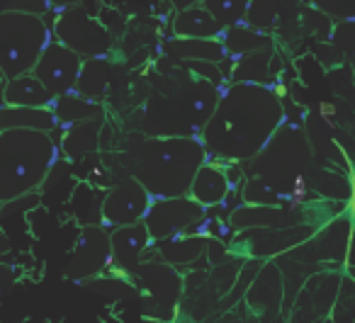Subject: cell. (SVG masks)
<instances>
[{"label":"cell","mask_w":355,"mask_h":323,"mask_svg":"<svg viewBox=\"0 0 355 323\" xmlns=\"http://www.w3.org/2000/svg\"><path fill=\"white\" fill-rule=\"evenodd\" d=\"M285 119V105L272 85L229 83L200 139L217 161L246 163L263 151Z\"/></svg>","instance_id":"obj_1"},{"label":"cell","mask_w":355,"mask_h":323,"mask_svg":"<svg viewBox=\"0 0 355 323\" xmlns=\"http://www.w3.org/2000/svg\"><path fill=\"white\" fill-rule=\"evenodd\" d=\"M222 90V85L193 73L183 61L163 56L148 80L139 129L146 137H200Z\"/></svg>","instance_id":"obj_2"},{"label":"cell","mask_w":355,"mask_h":323,"mask_svg":"<svg viewBox=\"0 0 355 323\" xmlns=\"http://www.w3.org/2000/svg\"><path fill=\"white\" fill-rule=\"evenodd\" d=\"M119 161L127 168V175L137 177L156 200L188 195L195 173L209 161V153L200 137L134 134Z\"/></svg>","instance_id":"obj_3"},{"label":"cell","mask_w":355,"mask_h":323,"mask_svg":"<svg viewBox=\"0 0 355 323\" xmlns=\"http://www.w3.org/2000/svg\"><path fill=\"white\" fill-rule=\"evenodd\" d=\"M314 166V148L306 129L285 119L263 151L246 161V177L272 187L285 207H306L319 200L309 182Z\"/></svg>","instance_id":"obj_4"},{"label":"cell","mask_w":355,"mask_h":323,"mask_svg":"<svg viewBox=\"0 0 355 323\" xmlns=\"http://www.w3.org/2000/svg\"><path fill=\"white\" fill-rule=\"evenodd\" d=\"M56 158H59V143L51 132H37V129L0 132V204L40 190Z\"/></svg>","instance_id":"obj_5"},{"label":"cell","mask_w":355,"mask_h":323,"mask_svg":"<svg viewBox=\"0 0 355 323\" xmlns=\"http://www.w3.org/2000/svg\"><path fill=\"white\" fill-rule=\"evenodd\" d=\"M49 42L51 30L42 15L0 10V71L6 78L32 73Z\"/></svg>","instance_id":"obj_6"},{"label":"cell","mask_w":355,"mask_h":323,"mask_svg":"<svg viewBox=\"0 0 355 323\" xmlns=\"http://www.w3.org/2000/svg\"><path fill=\"white\" fill-rule=\"evenodd\" d=\"M129 279L139 289V299L144 302V316L156 321H173L178 313V302L183 294V274L173 265L158 258L141 260Z\"/></svg>","instance_id":"obj_7"},{"label":"cell","mask_w":355,"mask_h":323,"mask_svg":"<svg viewBox=\"0 0 355 323\" xmlns=\"http://www.w3.org/2000/svg\"><path fill=\"white\" fill-rule=\"evenodd\" d=\"M54 40L73 49L83 59L112 54L114 40L100 20L83 10L80 6H71L59 12L54 20Z\"/></svg>","instance_id":"obj_8"},{"label":"cell","mask_w":355,"mask_h":323,"mask_svg":"<svg viewBox=\"0 0 355 323\" xmlns=\"http://www.w3.org/2000/svg\"><path fill=\"white\" fill-rule=\"evenodd\" d=\"M112 263V243H110V229L100 224H85L78 234L71 260L66 265V279L71 282H88L105 274Z\"/></svg>","instance_id":"obj_9"},{"label":"cell","mask_w":355,"mask_h":323,"mask_svg":"<svg viewBox=\"0 0 355 323\" xmlns=\"http://www.w3.org/2000/svg\"><path fill=\"white\" fill-rule=\"evenodd\" d=\"M205 214H207V209L202 204H198L190 195L156 197L151 202V207H148L146 216H144V224H146L148 234H151L153 243H156V241L190 231Z\"/></svg>","instance_id":"obj_10"},{"label":"cell","mask_w":355,"mask_h":323,"mask_svg":"<svg viewBox=\"0 0 355 323\" xmlns=\"http://www.w3.org/2000/svg\"><path fill=\"white\" fill-rule=\"evenodd\" d=\"M151 202L153 197L148 195V190L137 177L124 175L122 180H117L105 192L103 207H100V221L107 229L137 224V221H144Z\"/></svg>","instance_id":"obj_11"},{"label":"cell","mask_w":355,"mask_h":323,"mask_svg":"<svg viewBox=\"0 0 355 323\" xmlns=\"http://www.w3.org/2000/svg\"><path fill=\"white\" fill-rule=\"evenodd\" d=\"M80 66H83V56L76 54L73 49H69L61 42L51 40L44 46L42 56L37 59L32 73L42 80L46 90H49L54 98H61L66 93H73L76 83H78Z\"/></svg>","instance_id":"obj_12"},{"label":"cell","mask_w":355,"mask_h":323,"mask_svg":"<svg viewBox=\"0 0 355 323\" xmlns=\"http://www.w3.org/2000/svg\"><path fill=\"white\" fill-rule=\"evenodd\" d=\"M110 243H112L110 270H112V274H119V277H129L141 260H148L156 253L153 250V238L144 221L110 229Z\"/></svg>","instance_id":"obj_13"},{"label":"cell","mask_w":355,"mask_h":323,"mask_svg":"<svg viewBox=\"0 0 355 323\" xmlns=\"http://www.w3.org/2000/svg\"><path fill=\"white\" fill-rule=\"evenodd\" d=\"M311 209V204L306 207H258V204H243L239 209H234L229 214V224L236 231H248V229H290V226H302V224H314L306 211Z\"/></svg>","instance_id":"obj_14"},{"label":"cell","mask_w":355,"mask_h":323,"mask_svg":"<svg viewBox=\"0 0 355 323\" xmlns=\"http://www.w3.org/2000/svg\"><path fill=\"white\" fill-rule=\"evenodd\" d=\"M353 236H355L353 216L340 214V216H331L324 226H319L302 243L306 248H311V260H319V263H345Z\"/></svg>","instance_id":"obj_15"},{"label":"cell","mask_w":355,"mask_h":323,"mask_svg":"<svg viewBox=\"0 0 355 323\" xmlns=\"http://www.w3.org/2000/svg\"><path fill=\"white\" fill-rule=\"evenodd\" d=\"M304 17L300 0H251L246 12V25L263 35L275 37L287 30H295L297 22Z\"/></svg>","instance_id":"obj_16"},{"label":"cell","mask_w":355,"mask_h":323,"mask_svg":"<svg viewBox=\"0 0 355 323\" xmlns=\"http://www.w3.org/2000/svg\"><path fill=\"white\" fill-rule=\"evenodd\" d=\"M117 73H119V64L110 59V56L83 59L78 83H76V93L88 100H95V103H103L112 93L114 85H117Z\"/></svg>","instance_id":"obj_17"},{"label":"cell","mask_w":355,"mask_h":323,"mask_svg":"<svg viewBox=\"0 0 355 323\" xmlns=\"http://www.w3.org/2000/svg\"><path fill=\"white\" fill-rule=\"evenodd\" d=\"M232 190H234V185L227 175V168L219 161L214 163L212 156H209V161L202 163V168L195 173L188 195L193 197L198 204H202L205 209H209V207L224 204L227 197L232 195Z\"/></svg>","instance_id":"obj_18"},{"label":"cell","mask_w":355,"mask_h":323,"mask_svg":"<svg viewBox=\"0 0 355 323\" xmlns=\"http://www.w3.org/2000/svg\"><path fill=\"white\" fill-rule=\"evenodd\" d=\"M209 238L193 231H185V234L171 236V238H163L153 243V250L158 253V260L173 265V268H183V265H193L207 250Z\"/></svg>","instance_id":"obj_19"},{"label":"cell","mask_w":355,"mask_h":323,"mask_svg":"<svg viewBox=\"0 0 355 323\" xmlns=\"http://www.w3.org/2000/svg\"><path fill=\"white\" fill-rule=\"evenodd\" d=\"M3 105H15V107H51L54 95L42 85L35 73H22L15 78H8L0 90Z\"/></svg>","instance_id":"obj_20"},{"label":"cell","mask_w":355,"mask_h":323,"mask_svg":"<svg viewBox=\"0 0 355 323\" xmlns=\"http://www.w3.org/2000/svg\"><path fill=\"white\" fill-rule=\"evenodd\" d=\"M163 54L175 61H209L222 66L227 61V51L222 40H198V37H173L163 44Z\"/></svg>","instance_id":"obj_21"},{"label":"cell","mask_w":355,"mask_h":323,"mask_svg":"<svg viewBox=\"0 0 355 323\" xmlns=\"http://www.w3.org/2000/svg\"><path fill=\"white\" fill-rule=\"evenodd\" d=\"M173 37H198V40H219L224 27L212 17V12L200 3L183 10H175L171 22Z\"/></svg>","instance_id":"obj_22"},{"label":"cell","mask_w":355,"mask_h":323,"mask_svg":"<svg viewBox=\"0 0 355 323\" xmlns=\"http://www.w3.org/2000/svg\"><path fill=\"white\" fill-rule=\"evenodd\" d=\"M246 299L251 308H256L263 318H266V313H277L282 302V274L275 263L261 268V272L256 274L253 284L248 287Z\"/></svg>","instance_id":"obj_23"},{"label":"cell","mask_w":355,"mask_h":323,"mask_svg":"<svg viewBox=\"0 0 355 323\" xmlns=\"http://www.w3.org/2000/svg\"><path fill=\"white\" fill-rule=\"evenodd\" d=\"M100 134H103V117L83 119V122L64 127V137H61L59 148L71 161L90 156V153H95L100 148Z\"/></svg>","instance_id":"obj_24"},{"label":"cell","mask_w":355,"mask_h":323,"mask_svg":"<svg viewBox=\"0 0 355 323\" xmlns=\"http://www.w3.org/2000/svg\"><path fill=\"white\" fill-rule=\"evenodd\" d=\"M8 129H37V132H54L59 129L51 107H15L0 105V132Z\"/></svg>","instance_id":"obj_25"},{"label":"cell","mask_w":355,"mask_h":323,"mask_svg":"<svg viewBox=\"0 0 355 323\" xmlns=\"http://www.w3.org/2000/svg\"><path fill=\"white\" fill-rule=\"evenodd\" d=\"M219 40H222V46H224V51H227V61L229 59L236 61V59H241V56H246V54H253V51L275 46V37L263 35V32L248 27L246 22H241V25H234V27H227Z\"/></svg>","instance_id":"obj_26"},{"label":"cell","mask_w":355,"mask_h":323,"mask_svg":"<svg viewBox=\"0 0 355 323\" xmlns=\"http://www.w3.org/2000/svg\"><path fill=\"white\" fill-rule=\"evenodd\" d=\"M272 61H275L272 46L241 56V59L234 61V69L229 71V83H261V85H270V78H272L270 66H272Z\"/></svg>","instance_id":"obj_27"},{"label":"cell","mask_w":355,"mask_h":323,"mask_svg":"<svg viewBox=\"0 0 355 323\" xmlns=\"http://www.w3.org/2000/svg\"><path fill=\"white\" fill-rule=\"evenodd\" d=\"M51 112L56 117V124L61 129L64 127H71L76 122H83V119H93V117H105L103 112V105L95 103V100H88L83 95L73 93H66L61 98H54L51 103Z\"/></svg>","instance_id":"obj_28"},{"label":"cell","mask_w":355,"mask_h":323,"mask_svg":"<svg viewBox=\"0 0 355 323\" xmlns=\"http://www.w3.org/2000/svg\"><path fill=\"white\" fill-rule=\"evenodd\" d=\"M202 6L207 8L214 20L227 30V27L241 25V22L246 20L251 0H202Z\"/></svg>","instance_id":"obj_29"},{"label":"cell","mask_w":355,"mask_h":323,"mask_svg":"<svg viewBox=\"0 0 355 323\" xmlns=\"http://www.w3.org/2000/svg\"><path fill=\"white\" fill-rule=\"evenodd\" d=\"M309 3L326 17H336V20L355 17V0H309Z\"/></svg>","instance_id":"obj_30"},{"label":"cell","mask_w":355,"mask_h":323,"mask_svg":"<svg viewBox=\"0 0 355 323\" xmlns=\"http://www.w3.org/2000/svg\"><path fill=\"white\" fill-rule=\"evenodd\" d=\"M17 282V270L8 263H0V302L12 292Z\"/></svg>","instance_id":"obj_31"},{"label":"cell","mask_w":355,"mask_h":323,"mask_svg":"<svg viewBox=\"0 0 355 323\" xmlns=\"http://www.w3.org/2000/svg\"><path fill=\"white\" fill-rule=\"evenodd\" d=\"M173 6V10H183V8H190V6H200L202 0H168Z\"/></svg>","instance_id":"obj_32"},{"label":"cell","mask_w":355,"mask_h":323,"mask_svg":"<svg viewBox=\"0 0 355 323\" xmlns=\"http://www.w3.org/2000/svg\"><path fill=\"white\" fill-rule=\"evenodd\" d=\"M10 250V238L6 236V231H0V253H8Z\"/></svg>","instance_id":"obj_33"},{"label":"cell","mask_w":355,"mask_h":323,"mask_svg":"<svg viewBox=\"0 0 355 323\" xmlns=\"http://www.w3.org/2000/svg\"><path fill=\"white\" fill-rule=\"evenodd\" d=\"M348 263H350V265H355V236H353V241H350V250H348Z\"/></svg>","instance_id":"obj_34"},{"label":"cell","mask_w":355,"mask_h":323,"mask_svg":"<svg viewBox=\"0 0 355 323\" xmlns=\"http://www.w3.org/2000/svg\"><path fill=\"white\" fill-rule=\"evenodd\" d=\"M25 323H49V321H44V318H30V321H25Z\"/></svg>","instance_id":"obj_35"},{"label":"cell","mask_w":355,"mask_h":323,"mask_svg":"<svg viewBox=\"0 0 355 323\" xmlns=\"http://www.w3.org/2000/svg\"><path fill=\"white\" fill-rule=\"evenodd\" d=\"M350 216H353V229H355V211H353V214H350Z\"/></svg>","instance_id":"obj_36"}]
</instances>
